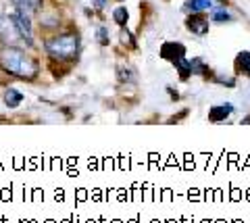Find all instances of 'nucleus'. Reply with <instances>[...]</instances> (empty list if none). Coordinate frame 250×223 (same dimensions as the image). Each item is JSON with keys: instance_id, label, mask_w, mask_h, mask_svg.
<instances>
[{"instance_id": "nucleus-1", "label": "nucleus", "mask_w": 250, "mask_h": 223, "mask_svg": "<svg viewBox=\"0 0 250 223\" xmlns=\"http://www.w3.org/2000/svg\"><path fill=\"white\" fill-rule=\"evenodd\" d=\"M0 65H2L4 71H9L17 78L23 80H34L38 75V65L34 59H29L25 52L15 48V46H6L0 52Z\"/></svg>"}, {"instance_id": "nucleus-13", "label": "nucleus", "mask_w": 250, "mask_h": 223, "mask_svg": "<svg viewBox=\"0 0 250 223\" xmlns=\"http://www.w3.org/2000/svg\"><path fill=\"white\" fill-rule=\"evenodd\" d=\"M213 21L217 23H223V21H231V15L225 11V9H215L213 11Z\"/></svg>"}, {"instance_id": "nucleus-11", "label": "nucleus", "mask_w": 250, "mask_h": 223, "mask_svg": "<svg viewBox=\"0 0 250 223\" xmlns=\"http://www.w3.org/2000/svg\"><path fill=\"white\" fill-rule=\"evenodd\" d=\"M186 11H192V13H200V11H207L210 9V0H188L184 4Z\"/></svg>"}, {"instance_id": "nucleus-3", "label": "nucleus", "mask_w": 250, "mask_h": 223, "mask_svg": "<svg viewBox=\"0 0 250 223\" xmlns=\"http://www.w3.org/2000/svg\"><path fill=\"white\" fill-rule=\"evenodd\" d=\"M19 36L17 32V27H15V23H13V17H6V15H0V42H4V44H13Z\"/></svg>"}, {"instance_id": "nucleus-7", "label": "nucleus", "mask_w": 250, "mask_h": 223, "mask_svg": "<svg viewBox=\"0 0 250 223\" xmlns=\"http://www.w3.org/2000/svg\"><path fill=\"white\" fill-rule=\"evenodd\" d=\"M186 25L190 27L196 36H202V34H207V32H208V21L202 17V15H192V17H188Z\"/></svg>"}, {"instance_id": "nucleus-15", "label": "nucleus", "mask_w": 250, "mask_h": 223, "mask_svg": "<svg viewBox=\"0 0 250 223\" xmlns=\"http://www.w3.org/2000/svg\"><path fill=\"white\" fill-rule=\"evenodd\" d=\"M98 40H100V44H108V34H106L104 27L98 29Z\"/></svg>"}, {"instance_id": "nucleus-18", "label": "nucleus", "mask_w": 250, "mask_h": 223, "mask_svg": "<svg viewBox=\"0 0 250 223\" xmlns=\"http://www.w3.org/2000/svg\"><path fill=\"white\" fill-rule=\"evenodd\" d=\"M217 2H221V4H225V2H228V0H217Z\"/></svg>"}, {"instance_id": "nucleus-9", "label": "nucleus", "mask_w": 250, "mask_h": 223, "mask_svg": "<svg viewBox=\"0 0 250 223\" xmlns=\"http://www.w3.org/2000/svg\"><path fill=\"white\" fill-rule=\"evenodd\" d=\"M117 78H119V81H127V83H131V81H136V71L131 69L129 65H119L117 67Z\"/></svg>"}, {"instance_id": "nucleus-6", "label": "nucleus", "mask_w": 250, "mask_h": 223, "mask_svg": "<svg viewBox=\"0 0 250 223\" xmlns=\"http://www.w3.org/2000/svg\"><path fill=\"white\" fill-rule=\"evenodd\" d=\"M11 2H13V6H15V9H17L19 13L31 17V15H36L38 11L42 9L44 0H11Z\"/></svg>"}, {"instance_id": "nucleus-14", "label": "nucleus", "mask_w": 250, "mask_h": 223, "mask_svg": "<svg viewBox=\"0 0 250 223\" xmlns=\"http://www.w3.org/2000/svg\"><path fill=\"white\" fill-rule=\"evenodd\" d=\"M115 21L119 23V25H125V23H127V9H117L115 11Z\"/></svg>"}, {"instance_id": "nucleus-2", "label": "nucleus", "mask_w": 250, "mask_h": 223, "mask_svg": "<svg viewBox=\"0 0 250 223\" xmlns=\"http://www.w3.org/2000/svg\"><path fill=\"white\" fill-rule=\"evenodd\" d=\"M80 34L75 32H69V34H61V36H54L46 42V52L52 57V59H61V61H69V59H75L77 52H80Z\"/></svg>"}, {"instance_id": "nucleus-5", "label": "nucleus", "mask_w": 250, "mask_h": 223, "mask_svg": "<svg viewBox=\"0 0 250 223\" xmlns=\"http://www.w3.org/2000/svg\"><path fill=\"white\" fill-rule=\"evenodd\" d=\"M184 55H186L184 44H179V42H167V44H163L161 57H163V59H169L173 65L177 63L179 59H184Z\"/></svg>"}, {"instance_id": "nucleus-10", "label": "nucleus", "mask_w": 250, "mask_h": 223, "mask_svg": "<svg viewBox=\"0 0 250 223\" xmlns=\"http://www.w3.org/2000/svg\"><path fill=\"white\" fill-rule=\"evenodd\" d=\"M236 67L240 73H244L250 78V52H240L236 57Z\"/></svg>"}, {"instance_id": "nucleus-16", "label": "nucleus", "mask_w": 250, "mask_h": 223, "mask_svg": "<svg viewBox=\"0 0 250 223\" xmlns=\"http://www.w3.org/2000/svg\"><path fill=\"white\" fill-rule=\"evenodd\" d=\"M121 42H127L129 46H136V42H134V38H131L127 32H125V29H123V32H121Z\"/></svg>"}, {"instance_id": "nucleus-4", "label": "nucleus", "mask_w": 250, "mask_h": 223, "mask_svg": "<svg viewBox=\"0 0 250 223\" xmlns=\"http://www.w3.org/2000/svg\"><path fill=\"white\" fill-rule=\"evenodd\" d=\"M11 17H13V23H15V27H17L19 36L23 38V40L31 42V21H29L27 15H23V13L17 11V13H13Z\"/></svg>"}, {"instance_id": "nucleus-8", "label": "nucleus", "mask_w": 250, "mask_h": 223, "mask_svg": "<svg viewBox=\"0 0 250 223\" xmlns=\"http://www.w3.org/2000/svg\"><path fill=\"white\" fill-rule=\"evenodd\" d=\"M229 113H233V106H231V104L213 106V109L208 111V119H210V121H223V119H228Z\"/></svg>"}, {"instance_id": "nucleus-17", "label": "nucleus", "mask_w": 250, "mask_h": 223, "mask_svg": "<svg viewBox=\"0 0 250 223\" xmlns=\"http://www.w3.org/2000/svg\"><path fill=\"white\" fill-rule=\"evenodd\" d=\"M96 6H98V9H103V6H104V0H96Z\"/></svg>"}, {"instance_id": "nucleus-12", "label": "nucleus", "mask_w": 250, "mask_h": 223, "mask_svg": "<svg viewBox=\"0 0 250 223\" xmlns=\"http://www.w3.org/2000/svg\"><path fill=\"white\" fill-rule=\"evenodd\" d=\"M23 101V96L19 94L17 90H6V94H4V102L9 104V106H19Z\"/></svg>"}]
</instances>
